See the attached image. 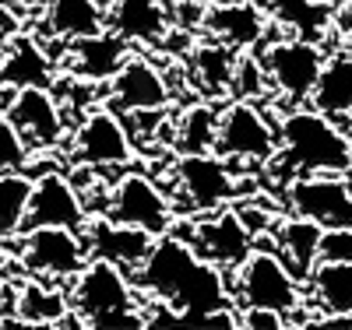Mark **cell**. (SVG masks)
Here are the masks:
<instances>
[{
  "label": "cell",
  "mask_w": 352,
  "mask_h": 330,
  "mask_svg": "<svg viewBox=\"0 0 352 330\" xmlns=\"http://www.w3.org/2000/svg\"><path fill=\"white\" fill-rule=\"evenodd\" d=\"M8 267V250H4V235H0V271Z\"/></svg>",
  "instance_id": "cell-38"
},
{
  "label": "cell",
  "mask_w": 352,
  "mask_h": 330,
  "mask_svg": "<svg viewBox=\"0 0 352 330\" xmlns=\"http://www.w3.org/2000/svg\"><path fill=\"white\" fill-rule=\"evenodd\" d=\"M14 316L25 327H64V320L71 316V295L53 288L46 278L28 274L14 298Z\"/></svg>",
  "instance_id": "cell-25"
},
{
  "label": "cell",
  "mask_w": 352,
  "mask_h": 330,
  "mask_svg": "<svg viewBox=\"0 0 352 330\" xmlns=\"http://www.w3.org/2000/svg\"><path fill=\"white\" fill-rule=\"evenodd\" d=\"M8 39H11V28L0 25V60H4V53H8Z\"/></svg>",
  "instance_id": "cell-36"
},
{
  "label": "cell",
  "mask_w": 352,
  "mask_h": 330,
  "mask_svg": "<svg viewBox=\"0 0 352 330\" xmlns=\"http://www.w3.org/2000/svg\"><path fill=\"white\" fill-rule=\"evenodd\" d=\"M342 49H345V53L352 56V36H349V39H342Z\"/></svg>",
  "instance_id": "cell-39"
},
{
  "label": "cell",
  "mask_w": 352,
  "mask_h": 330,
  "mask_svg": "<svg viewBox=\"0 0 352 330\" xmlns=\"http://www.w3.org/2000/svg\"><path fill=\"white\" fill-rule=\"evenodd\" d=\"M67 295L81 327H148L134 274L106 257L88 260Z\"/></svg>",
  "instance_id": "cell-3"
},
{
  "label": "cell",
  "mask_w": 352,
  "mask_h": 330,
  "mask_svg": "<svg viewBox=\"0 0 352 330\" xmlns=\"http://www.w3.org/2000/svg\"><path fill=\"white\" fill-rule=\"evenodd\" d=\"M264 67H268L272 88L285 106H310V95L317 88V78L328 64V53L314 39L282 36L264 46Z\"/></svg>",
  "instance_id": "cell-7"
},
{
  "label": "cell",
  "mask_w": 352,
  "mask_h": 330,
  "mask_svg": "<svg viewBox=\"0 0 352 330\" xmlns=\"http://www.w3.org/2000/svg\"><path fill=\"white\" fill-rule=\"evenodd\" d=\"M166 4L173 8V4H190V0H166Z\"/></svg>",
  "instance_id": "cell-42"
},
{
  "label": "cell",
  "mask_w": 352,
  "mask_h": 330,
  "mask_svg": "<svg viewBox=\"0 0 352 330\" xmlns=\"http://www.w3.org/2000/svg\"><path fill=\"white\" fill-rule=\"evenodd\" d=\"M106 0H46L43 8V32L46 39H85L106 28Z\"/></svg>",
  "instance_id": "cell-22"
},
{
  "label": "cell",
  "mask_w": 352,
  "mask_h": 330,
  "mask_svg": "<svg viewBox=\"0 0 352 330\" xmlns=\"http://www.w3.org/2000/svg\"><path fill=\"white\" fill-rule=\"evenodd\" d=\"M349 179H352V169H349Z\"/></svg>",
  "instance_id": "cell-43"
},
{
  "label": "cell",
  "mask_w": 352,
  "mask_h": 330,
  "mask_svg": "<svg viewBox=\"0 0 352 330\" xmlns=\"http://www.w3.org/2000/svg\"><path fill=\"white\" fill-rule=\"evenodd\" d=\"M240 309V327L247 330H285L289 316L278 309H264V306H236Z\"/></svg>",
  "instance_id": "cell-33"
},
{
  "label": "cell",
  "mask_w": 352,
  "mask_h": 330,
  "mask_svg": "<svg viewBox=\"0 0 352 330\" xmlns=\"http://www.w3.org/2000/svg\"><path fill=\"white\" fill-rule=\"evenodd\" d=\"M272 92V78L268 67H264V56L243 49L236 60V71H232V88L229 99H243V102H264Z\"/></svg>",
  "instance_id": "cell-30"
},
{
  "label": "cell",
  "mask_w": 352,
  "mask_h": 330,
  "mask_svg": "<svg viewBox=\"0 0 352 330\" xmlns=\"http://www.w3.org/2000/svg\"><path fill=\"white\" fill-rule=\"evenodd\" d=\"M310 106L328 113L331 119L352 116V56L345 49L328 56V64H324V71H320L317 88L310 95Z\"/></svg>",
  "instance_id": "cell-27"
},
{
  "label": "cell",
  "mask_w": 352,
  "mask_h": 330,
  "mask_svg": "<svg viewBox=\"0 0 352 330\" xmlns=\"http://www.w3.org/2000/svg\"><path fill=\"white\" fill-rule=\"evenodd\" d=\"M173 179H176V193L184 197V204L194 215L219 211V207L240 197V179L232 172V162L215 152L180 155L173 165Z\"/></svg>",
  "instance_id": "cell-8"
},
{
  "label": "cell",
  "mask_w": 352,
  "mask_h": 330,
  "mask_svg": "<svg viewBox=\"0 0 352 330\" xmlns=\"http://www.w3.org/2000/svg\"><path fill=\"white\" fill-rule=\"evenodd\" d=\"M335 8L324 0H272L268 18L282 28V36H300V39H328L335 32L331 25Z\"/></svg>",
  "instance_id": "cell-26"
},
{
  "label": "cell",
  "mask_w": 352,
  "mask_h": 330,
  "mask_svg": "<svg viewBox=\"0 0 352 330\" xmlns=\"http://www.w3.org/2000/svg\"><path fill=\"white\" fill-rule=\"evenodd\" d=\"M131 56H134L131 43L120 39L116 32H109V28H102V32H96V36L67 43V53H64L60 64H64L67 74L99 84V81H109Z\"/></svg>",
  "instance_id": "cell-17"
},
{
  "label": "cell",
  "mask_w": 352,
  "mask_h": 330,
  "mask_svg": "<svg viewBox=\"0 0 352 330\" xmlns=\"http://www.w3.org/2000/svg\"><path fill=\"white\" fill-rule=\"evenodd\" d=\"M324 4H331V8H338V4H349V0H324Z\"/></svg>",
  "instance_id": "cell-41"
},
{
  "label": "cell",
  "mask_w": 352,
  "mask_h": 330,
  "mask_svg": "<svg viewBox=\"0 0 352 330\" xmlns=\"http://www.w3.org/2000/svg\"><path fill=\"white\" fill-rule=\"evenodd\" d=\"M56 81V60L46 53V43L36 36H11L8 53L0 60V88H28V84H50Z\"/></svg>",
  "instance_id": "cell-20"
},
{
  "label": "cell",
  "mask_w": 352,
  "mask_h": 330,
  "mask_svg": "<svg viewBox=\"0 0 352 330\" xmlns=\"http://www.w3.org/2000/svg\"><path fill=\"white\" fill-rule=\"evenodd\" d=\"M320 235H324V228L310 218H300V215L278 218V225L272 232V246L278 250V257L289 263V271L303 285L310 281L314 267L320 260Z\"/></svg>",
  "instance_id": "cell-21"
},
{
  "label": "cell",
  "mask_w": 352,
  "mask_h": 330,
  "mask_svg": "<svg viewBox=\"0 0 352 330\" xmlns=\"http://www.w3.org/2000/svg\"><path fill=\"white\" fill-rule=\"evenodd\" d=\"M173 102L166 74L144 56H131L127 64L106 81V106L120 116L127 113H148V109H166Z\"/></svg>",
  "instance_id": "cell-14"
},
{
  "label": "cell",
  "mask_w": 352,
  "mask_h": 330,
  "mask_svg": "<svg viewBox=\"0 0 352 330\" xmlns=\"http://www.w3.org/2000/svg\"><path fill=\"white\" fill-rule=\"evenodd\" d=\"M236 207V215L243 218V225L254 232V239H261L264 232H275V225H278V215H272V211H264L261 204H232Z\"/></svg>",
  "instance_id": "cell-34"
},
{
  "label": "cell",
  "mask_w": 352,
  "mask_h": 330,
  "mask_svg": "<svg viewBox=\"0 0 352 330\" xmlns=\"http://www.w3.org/2000/svg\"><path fill=\"white\" fill-rule=\"evenodd\" d=\"M134 285L141 298H159L184 316V323H201L208 313L232 303L229 271L204 260L184 235L166 232L155 239V246L138 271Z\"/></svg>",
  "instance_id": "cell-1"
},
{
  "label": "cell",
  "mask_w": 352,
  "mask_h": 330,
  "mask_svg": "<svg viewBox=\"0 0 352 330\" xmlns=\"http://www.w3.org/2000/svg\"><path fill=\"white\" fill-rule=\"evenodd\" d=\"M320 260L352 263V225L324 228V235H320Z\"/></svg>",
  "instance_id": "cell-32"
},
{
  "label": "cell",
  "mask_w": 352,
  "mask_h": 330,
  "mask_svg": "<svg viewBox=\"0 0 352 330\" xmlns=\"http://www.w3.org/2000/svg\"><path fill=\"white\" fill-rule=\"evenodd\" d=\"M278 123L261 113V102L229 99L219 116V134H215V155L229 162H272L278 155Z\"/></svg>",
  "instance_id": "cell-6"
},
{
  "label": "cell",
  "mask_w": 352,
  "mask_h": 330,
  "mask_svg": "<svg viewBox=\"0 0 352 330\" xmlns=\"http://www.w3.org/2000/svg\"><path fill=\"white\" fill-rule=\"evenodd\" d=\"M28 162H32V144L21 137L8 109H0V172L28 169Z\"/></svg>",
  "instance_id": "cell-31"
},
{
  "label": "cell",
  "mask_w": 352,
  "mask_h": 330,
  "mask_svg": "<svg viewBox=\"0 0 352 330\" xmlns=\"http://www.w3.org/2000/svg\"><path fill=\"white\" fill-rule=\"evenodd\" d=\"M71 158L78 165H92V169H124L134 158V137L120 113L109 109L106 102L88 109L78 127H74V148Z\"/></svg>",
  "instance_id": "cell-11"
},
{
  "label": "cell",
  "mask_w": 352,
  "mask_h": 330,
  "mask_svg": "<svg viewBox=\"0 0 352 330\" xmlns=\"http://www.w3.org/2000/svg\"><path fill=\"white\" fill-rule=\"evenodd\" d=\"M85 222H88L85 197H81V190L71 183L64 172L50 169V172L36 176L32 200H28V215H25L21 232L39 228V225H71V228H81Z\"/></svg>",
  "instance_id": "cell-16"
},
{
  "label": "cell",
  "mask_w": 352,
  "mask_h": 330,
  "mask_svg": "<svg viewBox=\"0 0 352 330\" xmlns=\"http://www.w3.org/2000/svg\"><path fill=\"white\" fill-rule=\"evenodd\" d=\"M289 215L317 222L320 228L352 225V179L349 172H310L285 187Z\"/></svg>",
  "instance_id": "cell-10"
},
{
  "label": "cell",
  "mask_w": 352,
  "mask_h": 330,
  "mask_svg": "<svg viewBox=\"0 0 352 330\" xmlns=\"http://www.w3.org/2000/svg\"><path fill=\"white\" fill-rule=\"evenodd\" d=\"M106 28L131 46H162L173 28V14L166 0H109Z\"/></svg>",
  "instance_id": "cell-18"
},
{
  "label": "cell",
  "mask_w": 352,
  "mask_h": 330,
  "mask_svg": "<svg viewBox=\"0 0 352 330\" xmlns=\"http://www.w3.org/2000/svg\"><path fill=\"white\" fill-rule=\"evenodd\" d=\"M18 267L32 278L46 281H74L85 263L92 260L81 228L71 225H39L18 232Z\"/></svg>",
  "instance_id": "cell-5"
},
{
  "label": "cell",
  "mask_w": 352,
  "mask_h": 330,
  "mask_svg": "<svg viewBox=\"0 0 352 330\" xmlns=\"http://www.w3.org/2000/svg\"><path fill=\"white\" fill-rule=\"evenodd\" d=\"M8 116L14 119L21 137L32 144V152H53V148L64 144V134H67L64 102L56 99L50 84L18 88L8 102Z\"/></svg>",
  "instance_id": "cell-13"
},
{
  "label": "cell",
  "mask_w": 352,
  "mask_h": 330,
  "mask_svg": "<svg viewBox=\"0 0 352 330\" xmlns=\"http://www.w3.org/2000/svg\"><path fill=\"white\" fill-rule=\"evenodd\" d=\"M331 25H335V36H338V39H349V36H352V0H349V4H338V8H335Z\"/></svg>",
  "instance_id": "cell-35"
},
{
  "label": "cell",
  "mask_w": 352,
  "mask_h": 330,
  "mask_svg": "<svg viewBox=\"0 0 352 330\" xmlns=\"http://www.w3.org/2000/svg\"><path fill=\"white\" fill-rule=\"evenodd\" d=\"M240 49H232L219 39H204L197 46H190V78L197 81L201 95L208 99H226L232 88V71H236Z\"/></svg>",
  "instance_id": "cell-24"
},
{
  "label": "cell",
  "mask_w": 352,
  "mask_h": 330,
  "mask_svg": "<svg viewBox=\"0 0 352 330\" xmlns=\"http://www.w3.org/2000/svg\"><path fill=\"white\" fill-rule=\"evenodd\" d=\"M32 187H36V179L25 169L0 172V235L4 239H14L21 232L28 200H32Z\"/></svg>",
  "instance_id": "cell-28"
},
{
  "label": "cell",
  "mask_w": 352,
  "mask_h": 330,
  "mask_svg": "<svg viewBox=\"0 0 352 330\" xmlns=\"http://www.w3.org/2000/svg\"><path fill=\"white\" fill-rule=\"evenodd\" d=\"M106 4H109V0H106Z\"/></svg>",
  "instance_id": "cell-44"
},
{
  "label": "cell",
  "mask_w": 352,
  "mask_h": 330,
  "mask_svg": "<svg viewBox=\"0 0 352 330\" xmlns=\"http://www.w3.org/2000/svg\"><path fill=\"white\" fill-rule=\"evenodd\" d=\"M184 239L204 260L219 263L222 271H236V267L250 257V250L257 246L254 232L243 225V218L236 215L232 204L219 207V211H208V215H197L190 222V228L184 232Z\"/></svg>",
  "instance_id": "cell-12"
},
{
  "label": "cell",
  "mask_w": 352,
  "mask_h": 330,
  "mask_svg": "<svg viewBox=\"0 0 352 330\" xmlns=\"http://www.w3.org/2000/svg\"><path fill=\"white\" fill-rule=\"evenodd\" d=\"M81 235L88 243V253L92 257H106L113 263L127 267L134 274L138 267L148 260L152 246H155V232L148 228H138V225H124V222H113L106 215H88V222L81 225Z\"/></svg>",
  "instance_id": "cell-15"
},
{
  "label": "cell",
  "mask_w": 352,
  "mask_h": 330,
  "mask_svg": "<svg viewBox=\"0 0 352 330\" xmlns=\"http://www.w3.org/2000/svg\"><path fill=\"white\" fill-rule=\"evenodd\" d=\"M307 303L310 309L328 316H349L352 313V263L338 260H317L314 274L307 281Z\"/></svg>",
  "instance_id": "cell-23"
},
{
  "label": "cell",
  "mask_w": 352,
  "mask_h": 330,
  "mask_svg": "<svg viewBox=\"0 0 352 330\" xmlns=\"http://www.w3.org/2000/svg\"><path fill=\"white\" fill-rule=\"evenodd\" d=\"M32 4V0H0V11H14V8H25Z\"/></svg>",
  "instance_id": "cell-37"
},
{
  "label": "cell",
  "mask_w": 352,
  "mask_h": 330,
  "mask_svg": "<svg viewBox=\"0 0 352 330\" xmlns=\"http://www.w3.org/2000/svg\"><path fill=\"white\" fill-rule=\"evenodd\" d=\"M201 32L243 53V49H254V46L264 43V32H268V11L257 8L254 0H247V4H212L208 0Z\"/></svg>",
  "instance_id": "cell-19"
},
{
  "label": "cell",
  "mask_w": 352,
  "mask_h": 330,
  "mask_svg": "<svg viewBox=\"0 0 352 330\" xmlns=\"http://www.w3.org/2000/svg\"><path fill=\"white\" fill-rule=\"evenodd\" d=\"M219 116L222 109L215 106H190L184 109V116L176 119V148L180 155H194V152H215V134H219Z\"/></svg>",
  "instance_id": "cell-29"
},
{
  "label": "cell",
  "mask_w": 352,
  "mask_h": 330,
  "mask_svg": "<svg viewBox=\"0 0 352 330\" xmlns=\"http://www.w3.org/2000/svg\"><path fill=\"white\" fill-rule=\"evenodd\" d=\"M229 281H232V303L236 306H264L285 316L307 306V295H303L307 285L289 271V263L278 257L272 239H268V250L254 246L236 271H229Z\"/></svg>",
  "instance_id": "cell-4"
},
{
  "label": "cell",
  "mask_w": 352,
  "mask_h": 330,
  "mask_svg": "<svg viewBox=\"0 0 352 330\" xmlns=\"http://www.w3.org/2000/svg\"><path fill=\"white\" fill-rule=\"evenodd\" d=\"M212 4H247V0H212Z\"/></svg>",
  "instance_id": "cell-40"
},
{
  "label": "cell",
  "mask_w": 352,
  "mask_h": 330,
  "mask_svg": "<svg viewBox=\"0 0 352 330\" xmlns=\"http://www.w3.org/2000/svg\"><path fill=\"white\" fill-rule=\"evenodd\" d=\"M278 155L272 162L285 165L289 183L310 172H349L352 169V134L342 130L328 113L314 106H285L278 113Z\"/></svg>",
  "instance_id": "cell-2"
},
{
  "label": "cell",
  "mask_w": 352,
  "mask_h": 330,
  "mask_svg": "<svg viewBox=\"0 0 352 330\" xmlns=\"http://www.w3.org/2000/svg\"><path fill=\"white\" fill-rule=\"evenodd\" d=\"M106 218L124 222V225H138L148 228L155 235H166L176 225V211L169 193L144 172H120L116 183L109 187V200H106Z\"/></svg>",
  "instance_id": "cell-9"
}]
</instances>
